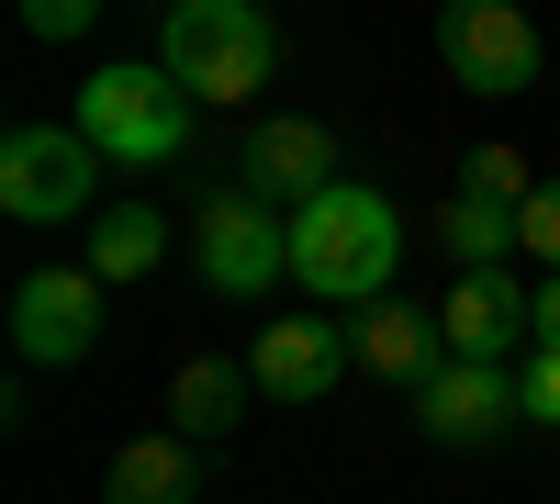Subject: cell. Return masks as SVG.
<instances>
[{
    "mask_svg": "<svg viewBox=\"0 0 560 504\" xmlns=\"http://www.w3.org/2000/svg\"><path fill=\"white\" fill-rule=\"evenodd\" d=\"M393 269H404V213L370 191V179H337L325 202L292 213V281L314 292V314L393 303Z\"/></svg>",
    "mask_w": 560,
    "mask_h": 504,
    "instance_id": "6da1fadb",
    "label": "cell"
},
{
    "mask_svg": "<svg viewBox=\"0 0 560 504\" xmlns=\"http://www.w3.org/2000/svg\"><path fill=\"white\" fill-rule=\"evenodd\" d=\"M158 68L191 90V102H247V90H269V68H280V34H269L258 0H168Z\"/></svg>",
    "mask_w": 560,
    "mask_h": 504,
    "instance_id": "7a4b0ae2",
    "label": "cell"
},
{
    "mask_svg": "<svg viewBox=\"0 0 560 504\" xmlns=\"http://www.w3.org/2000/svg\"><path fill=\"white\" fill-rule=\"evenodd\" d=\"M90 146H102V168H168L179 146H191V90H179L168 68H90L79 79V113H68Z\"/></svg>",
    "mask_w": 560,
    "mask_h": 504,
    "instance_id": "3957f363",
    "label": "cell"
},
{
    "mask_svg": "<svg viewBox=\"0 0 560 504\" xmlns=\"http://www.w3.org/2000/svg\"><path fill=\"white\" fill-rule=\"evenodd\" d=\"M0 213L12 224L102 213V146H90L79 124H12L0 134Z\"/></svg>",
    "mask_w": 560,
    "mask_h": 504,
    "instance_id": "277c9868",
    "label": "cell"
},
{
    "mask_svg": "<svg viewBox=\"0 0 560 504\" xmlns=\"http://www.w3.org/2000/svg\"><path fill=\"white\" fill-rule=\"evenodd\" d=\"M191 269L213 303H258L269 281H292V213L258 202V191H213L191 224Z\"/></svg>",
    "mask_w": 560,
    "mask_h": 504,
    "instance_id": "5b68a950",
    "label": "cell"
},
{
    "mask_svg": "<svg viewBox=\"0 0 560 504\" xmlns=\"http://www.w3.org/2000/svg\"><path fill=\"white\" fill-rule=\"evenodd\" d=\"M438 68L471 102H516V90H538V23L516 0H448L438 12Z\"/></svg>",
    "mask_w": 560,
    "mask_h": 504,
    "instance_id": "8992f818",
    "label": "cell"
},
{
    "mask_svg": "<svg viewBox=\"0 0 560 504\" xmlns=\"http://www.w3.org/2000/svg\"><path fill=\"white\" fill-rule=\"evenodd\" d=\"M102 348V281L90 269H23L12 281V359L23 371H79Z\"/></svg>",
    "mask_w": 560,
    "mask_h": 504,
    "instance_id": "52a82bcc",
    "label": "cell"
},
{
    "mask_svg": "<svg viewBox=\"0 0 560 504\" xmlns=\"http://www.w3.org/2000/svg\"><path fill=\"white\" fill-rule=\"evenodd\" d=\"M236 191H258V202H325L337 191V134H325L314 113H269V124H247V157H236Z\"/></svg>",
    "mask_w": 560,
    "mask_h": 504,
    "instance_id": "ba28073f",
    "label": "cell"
},
{
    "mask_svg": "<svg viewBox=\"0 0 560 504\" xmlns=\"http://www.w3.org/2000/svg\"><path fill=\"white\" fill-rule=\"evenodd\" d=\"M516 371H482V359H448V371L415 392V426H427L438 448H504L516 437Z\"/></svg>",
    "mask_w": 560,
    "mask_h": 504,
    "instance_id": "9c48e42d",
    "label": "cell"
},
{
    "mask_svg": "<svg viewBox=\"0 0 560 504\" xmlns=\"http://www.w3.org/2000/svg\"><path fill=\"white\" fill-rule=\"evenodd\" d=\"M438 337H448V359H482V371H516V359L538 348V326H527V292H516V269H482V281H448V303H438Z\"/></svg>",
    "mask_w": 560,
    "mask_h": 504,
    "instance_id": "30bf717a",
    "label": "cell"
},
{
    "mask_svg": "<svg viewBox=\"0 0 560 504\" xmlns=\"http://www.w3.org/2000/svg\"><path fill=\"white\" fill-rule=\"evenodd\" d=\"M247 371H258V392H269V403H314V392H337V371H348L337 314H280V326H258Z\"/></svg>",
    "mask_w": 560,
    "mask_h": 504,
    "instance_id": "8fae6325",
    "label": "cell"
},
{
    "mask_svg": "<svg viewBox=\"0 0 560 504\" xmlns=\"http://www.w3.org/2000/svg\"><path fill=\"white\" fill-rule=\"evenodd\" d=\"M348 359H359L370 382L427 392L448 371V337H438V314H415V303H370V314H348Z\"/></svg>",
    "mask_w": 560,
    "mask_h": 504,
    "instance_id": "7c38bea8",
    "label": "cell"
},
{
    "mask_svg": "<svg viewBox=\"0 0 560 504\" xmlns=\"http://www.w3.org/2000/svg\"><path fill=\"white\" fill-rule=\"evenodd\" d=\"M247 392H258V371H247V359H179V382H168V437L213 448L224 426L247 415Z\"/></svg>",
    "mask_w": 560,
    "mask_h": 504,
    "instance_id": "4fadbf2b",
    "label": "cell"
},
{
    "mask_svg": "<svg viewBox=\"0 0 560 504\" xmlns=\"http://www.w3.org/2000/svg\"><path fill=\"white\" fill-rule=\"evenodd\" d=\"M191 493H202V448L191 437H135L102 471V504H191Z\"/></svg>",
    "mask_w": 560,
    "mask_h": 504,
    "instance_id": "5bb4252c",
    "label": "cell"
},
{
    "mask_svg": "<svg viewBox=\"0 0 560 504\" xmlns=\"http://www.w3.org/2000/svg\"><path fill=\"white\" fill-rule=\"evenodd\" d=\"M158 258H168V213H158V202H102V213H90V258H79V269H90L102 292H113V281H147Z\"/></svg>",
    "mask_w": 560,
    "mask_h": 504,
    "instance_id": "9a60e30c",
    "label": "cell"
},
{
    "mask_svg": "<svg viewBox=\"0 0 560 504\" xmlns=\"http://www.w3.org/2000/svg\"><path fill=\"white\" fill-rule=\"evenodd\" d=\"M438 247L459 258V281H482V269H504V258H516V213H504V202H482V191H459V202L438 213Z\"/></svg>",
    "mask_w": 560,
    "mask_h": 504,
    "instance_id": "2e32d148",
    "label": "cell"
},
{
    "mask_svg": "<svg viewBox=\"0 0 560 504\" xmlns=\"http://www.w3.org/2000/svg\"><path fill=\"white\" fill-rule=\"evenodd\" d=\"M459 191H482V202H504V213H527L538 179H527V157H516V146H471V157H459Z\"/></svg>",
    "mask_w": 560,
    "mask_h": 504,
    "instance_id": "e0dca14e",
    "label": "cell"
},
{
    "mask_svg": "<svg viewBox=\"0 0 560 504\" xmlns=\"http://www.w3.org/2000/svg\"><path fill=\"white\" fill-rule=\"evenodd\" d=\"M516 247L549 269V281H560V179H538V191H527V213H516Z\"/></svg>",
    "mask_w": 560,
    "mask_h": 504,
    "instance_id": "ac0fdd59",
    "label": "cell"
},
{
    "mask_svg": "<svg viewBox=\"0 0 560 504\" xmlns=\"http://www.w3.org/2000/svg\"><path fill=\"white\" fill-rule=\"evenodd\" d=\"M516 403H527V426H560V348L516 359Z\"/></svg>",
    "mask_w": 560,
    "mask_h": 504,
    "instance_id": "d6986e66",
    "label": "cell"
},
{
    "mask_svg": "<svg viewBox=\"0 0 560 504\" xmlns=\"http://www.w3.org/2000/svg\"><path fill=\"white\" fill-rule=\"evenodd\" d=\"M90 12H102V0H23V34L57 45V34H90Z\"/></svg>",
    "mask_w": 560,
    "mask_h": 504,
    "instance_id": "ffe728a7",
    "label": "cell"
},
{
    "mask_svg": "<svg viewBox=\"0 0 560 504\" xmlns=\"http://www.w3.org/2000/svg\"><path fill=\"white\" fill-rule=\"evenodd\" d=\"M527 326H538V348H560V281H538V292H527Z\"/></svg>",
    "mask_w": 560,
    "mask_h": 504,
    "instance_id": "44dd1931",
    "label": "cell"
}]
</instances>
